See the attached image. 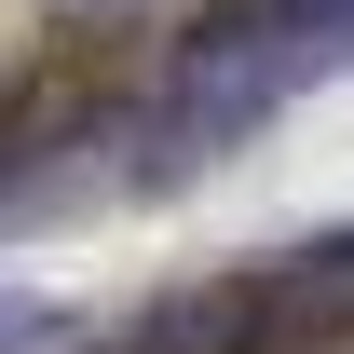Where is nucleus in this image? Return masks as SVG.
I'll use <instances>...</instances> for the list:
<instances>
[{
	"label": "nucleus",
	"mask_w": 354,
	"mask_h": 354,
	"mask_svg": "<svg viewBox=\"0 0 354 354\" xmlns=\"http://www.w3.org/2000/svg\"><path fill=\"white\" fill-rule=\"evenodd\" d=\"M341 28L354 0H0V218L245 136Z\"/></svg>",
	"instance_id": "f257e3e1"
},
{
	"label": "nucleus",
	"mask_w": 354,
	"mask_h": 354,
	"mask_svg": "<svg viewBox=\"0 0 354 354\" xmlns=\"http://www.w3.org/2000/svg\"><path fill=\"white\" fill-rule=\"evenodd\" d=\"M82 354H354V232L341 245L245 259V272H205V286L123 313Z\"/></svg>",
	"instance_id": "f03ea898"
}]
</instances>
